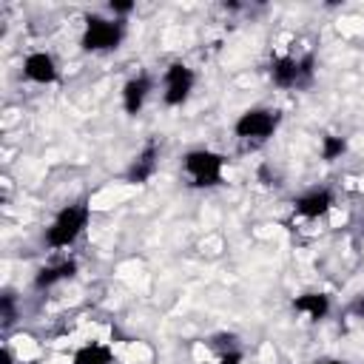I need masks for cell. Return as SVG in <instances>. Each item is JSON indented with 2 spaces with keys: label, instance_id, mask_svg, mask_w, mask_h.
<instances>
[{
  "label": "cell",
  "instance_id": "obj_1",
  "mask_svg": "<svg viewBox=\"0 0 364 364\" xmlns=\"http://www.w3.org/2000/svg\"><path fill=\"white\" fill-rule=\"evenodd\" d=\"M88 219H91V210H88V205H82V202L63 208V210L54 216V222L48 225V230H46V245H48V247H57V250L74 245V242L82 236Z\"/></svg>",
  "mask_w": 364,
  "mask_h": 364
},
{
  "label": "cell",
  "instance_id": "obj_2",
  "mask_svg": "<svg viewBox=\"0 0 364 364\" xmlns=\"http://www.w3.org/2000/svg\"><path fill=\"white\" fill-rule=\"evenodd\" d=\"M182 171L191 179L193 188H213L222 182L225 173V156L210 148H193L182 159Z\"/></svg>",
  "mask_w": 364,
  "mask_h": 364
},
{
  "label": "cell",
  "instance_id": "obj_3",
  "mask_svg": "<svg viewBox=\"0 0 364 364\" xmlns=\"http://www.w3.org/2000/svg\"><path fill=\"white\" fill-rule=\"evenodd\" d=\"M125 26L119 20H105V17H88L85 31H82V48L88 51H111L122 43Z\"/></svg>",
  "mask_w": 364,
  "mask_h": 364
},
{
  "label": "cell",
  "instance_id": "obj_4",
  "mask_svg": "<svg viewBox=\"0 0 364 364\" xmlns=\"http://www.w3.org/2000/svg\"><path fill=\"white\" fill-rule=\"evenodd\" d=\"M279 119H282L279 111L256 105V108H247V111L239 114L233 131H236V136H242V139H267V136H273V131L279 128Z\"/></svg>",
  "mask_w": 364,
  "mask_h": 364
},
{
  "label": "cell",
  "instance_id": "obj_5",
  "mask_svg": "<svg viewBox=\"0 0 364 364\" xmlns=\"http://www.w3.org/2000/svg\"><path fill=\"white\" fill-rule=\"evenodd\" d=\"M193 85H196L193 68L185 65V63H171L165 68V94H162L165 105H182V102H188Z\"/></svg>",
  "mask_w": 364,
  "mask_h": 364
},
{
  "label": "cell",
  "instance_id": "obj_6",
  "mask_svg": "<svg viewBox=\"0 0 364 364\" xmlns=\"http://www.w3.org/2000/svg\"><path fill=\"white\" fill-rule=\"evenodd\" d=\"M310 63H313L310 57L304 63H299L296 57H276L273 65H270V77L279 88H293L310 74Z\"/></svg>",
  "mask_w": 364,
  "mask_h": 364
},
{
  "label": "cell",
  "instance_id": "obj_7",
  "mask_svg": "<svg viewBox=\"0 0 364 364\" xmlns=\"http://www.w3.org/2000/svg\"><path fill=\"white\" fill-rule=\"evenodd\" d=\"M23 74L26 80L31 82H40V85H51L57 80V63L51 54L46 51H31L26 60H23Z\"/></svg>",
  "mask_w": 364,
  "mask_h": 364
},
{
  "label": "cell",
  "instance_id": "obj_8",
  "mask_svg": "<svg viewBox=\"0 0 364 364\" xmlns=\"http://www.w3.org/2000/svg\"><path fill=\"white\" fill-rule=\"evenodd\" d=\"M151 88H154L151 77H145V74L131 77V80L122 85V108H125V114H139V108L145 105Z\"/></svg>",
  "mask_w": 364,
  "mask_h": 364
},
{
  "label": "cell",
  "instance_id": "obj_9",
  "mask_svg": "<svg viewBox=\"0 0 364 364\" xmlns=\"http://www.w3.org/2000/svg\"><path fill=\"white\" fill-rule=\"evenodd\" d=\"M330 208H333V193L324 191V188L310 191V193H304V196L296 199V213L304 216V219H318V216H324Z\"/></svg>",
  "mask_w": 364,
  "mask_h": 364
},
{
  "label": "cell",
  "instance_id": "obj_10",
  "mask_svg": "<svg viewBox=\"0 0 364 364\" xmlns=\"http://www.w3.org/2000/svg\"><path fill=\"white\" fill-rule=\"evenodd\" d=\"M293 310L316 321V318H324L330 313V299L324 293H301L293 299Z\"/></svg>",
  "mask_w": 364,
  "mask_h": 364
},
{
  "label": "cell",
  "instance_id": "obj_11",
  "mask_svg": "<svg viewBox=\"0 0 364 364\" xmlns=\"http://www.w3.org/2000/svg\"><path fill=\"white\" fill-rule=\"evenodd\" d=\"M77 273V262H57V264H48V267H43L37 276H34V284L43 290V287H54L57 282H63V279H71Z\"/></svg>",
  "mask_w": 364,
  "mask_h": 364
},
{
  "label": "cell",
  "instance_id": "obj_12",
  "mask_svg": "<svg viewBox=\"0 0 364 364\" xmlns=\"http://www.w3.org/2000/svg\"><path fill=\"white\" fill-rule=\"evenodd\" d=\"M111 358H114L111 347L91 341V344H85V347H80V350L74 353L71 364H111Z\"/></svg>",
  "mask_w": 364,
  "mask_h": 364
},
{
  "label": "cell",
  "instance_id": "obj_13",
  "mask_svg": "<svg viewBox=\"0 0 364 364\" xmlns=\"http://www.w3.org/2000/svg\"><path fill=\"white\" fill-rule=\"evenodd\" d=\"M154 171H156V151L154 148H145V154L131 168V182H148L154 176Z\"/></svg>",
  "mask_w": 364,
  "mask_h": 364
},
{
  "label": "cell",
  "instance_id": "obj_14",
  "mask_svg": "<svg viewBox=\"0 0 364 364\" xmlns=\"http://www.w3.org/2000/svg\"><path fill=\"white\" fill-rule=\"evenodd\" d=\"M344 151H347V142H344L341 136H324V139H321V159L333 162V159H338Z\"/></svg>",
  "mask_w": 364,
  "mask_h": 364
},
{
  "label": "cell",
  "instance_id": "obj_15",
  "mask_svg": "<svg viewBox=\"0 0 364 364\" xmlns=\"http://www.w3.org/2000/svg\"><path fill=\"white\" fill-rule=\"evenodd\" d=\"M0 316H3V327H11L17 313H14V296H0Z\"/></svg>",
  "mask_w": 364,
  "mask_h": 364
},
{
  "label": "cell",
  "instance_id": "obj_16",
  "mask_svg": "<svg viewBox=\"0 0 364 364\" xmlns=\"http://www.w3.org/2000/svg\"><path fill=\"white\" fill-rule=\"evenodd\" d=\"M239 361H242V353H239V350H233V347H230V350H225V353L219 355V364H239Z\"/></svg>",
  "mask_w": 364,
  "mask_h": 364
},
{
  "label": "cell",
  "instance_id": "obj_17",
  "mask_svg": "<svg viewBox=\"0 0 364 364\" xmlns=\"http://www.w3.org/2000/svg\"><path fill=\"white\" fill-rule=\"evenodd\" d=\"M350 313H353L355 318H364V293H358V296L350 301Z\"/></svg>",
  "mask_w": 364,
  "mask_h": 364
},
{
  "label": "cell",
  "instance_id": "obj_18",
  "mask_svg": "<svg viewBox=\"0 0 364 364\" xmlns=\"http://www.w3.org/2000/svg\"><path fill=\"white\" fill-rule=\"evenodd\" d=\"M114 14H128V11H134V3H114L111 0V6H108Z\"/></svg>",
  "mask_w": 364,
  "mask_h": 364
},
{
  "label": "cell",
  "instance_id": "obj_19",
  "mask_svg": "<svg viewBox=\"0 0 364 364\" xmlns=\"http://www.w3.org/2000/svg\"><path fill=\"white\" fill-rule=\"evenodd\" d=\"M0 364H14V358H11V350H9V347H3V350H0Z\"/></svg>",
  "mask_w": 364,
  "mask_h": 364
},
{
  "label": "cell",
  "instance_id": "obj_20",
  "mask_svg": "<svg viewBox=\"0 0 364 364\" xmlns=\"http://www.w3.org/2000/svg\"><path fill=\"white\" fill-rule=\"evenodd\" d=\"M327 364H341V361H327Z\"/></svg>",
  "mask_w": 364,
  "mask_h": 364
}]
</instances>
